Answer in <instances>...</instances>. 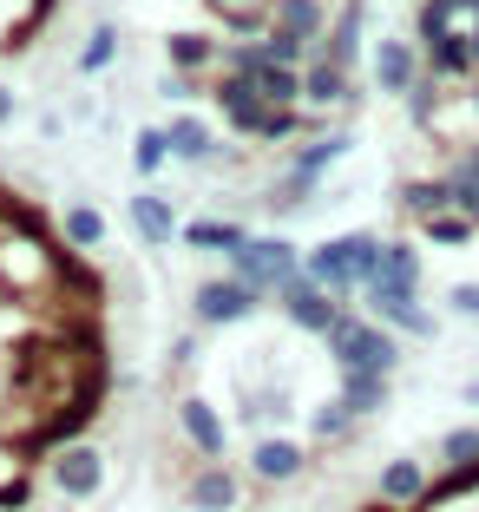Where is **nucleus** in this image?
Here are the masks:
<instances>
[{"label":"nucleus","instance_id":"72a5a7b5","mask_svg":"<svg viewBox=\"0 0 479 512\" xmlns=\"http://www.w3.org/2000/svg\"><path fill=\"white\" fill-rule=\"evenodd\" d=\"M434 460H440V467H473V460H479V421L447 427V434L434 440Z\"/></svg>","mask_w":479,"mask_h":512},{"label":"nucleus","instance_id":"6e6552de","mask_svg":"<svg viewBox=\"0 0 479 512\" xmlns=\"http://www.w3.org/2000/svg\"><path fill=\"white\" fill-rule=\"evenodd\" d=\"M165 138H171V165H191V171H210V165H237L243 151L224 145V132L204 119V112H171L165 119Z\"/></svg>","mask_w":479,"mask_h":512},{"label":"nucleus","instance_id":"a878e982","mask_svg":"<svg viewBox=\"0 0 479 512\" xmlns=\"http://www.w3.org/2000/svg\"><path fill=\"white\" fill-rule=\"evenodd\" d=\"M420 60H427V73H434L440 86H466V79H479V60H473V46H466V27L440 33L434 46H420Z\"/></svg>","mask_w":479,"mask_h":512},{"label":"nucleus","instance_id":"393cba45","mask_svg":"<svg viewBox=\"0 0 479 512\" xmlns=\"http://www.w3.org/2000/svg\"><path fill=\"white\" fill-rule=\"evenodd\" d=\"M394 211L407 217V224H427V217L453 211V178L440 171V178H401L394 184Z\"/></svg>","mask_w":479,"mask_h":512},{"label":"nucleus","instance_id":"a18cd8bd","mask_svg":"<svg viewBox=\"0 0 479 512\" xmlns=\"http://www.w3.org/2000/svg\"><path fill=\"white\" fill-rule=\"evenodd\" d=\"M466 20H479V0H473V7H466Z\"/></svg>","mask_w":479,"mask_h":512},{"label":"nucleus","instance_id":"ea45409f","mask_svg":"<svg viewBox=\"0 0 479 512\" xmlns=\"http://www.w3.org/2000/svg\"><path fill=\"white\" fill-rule=\"evenodd\" d=\"M66 125H73V119H66V112H53V106H46L40 119H33V132H40L46 145H60V138H66Z\"/></svg>","mask_w":479,"mask_h":512},{"label":"nucleus","instance_id":"9d476101","mask_svg":"<svg viewBox=\"0 0 479 512\" xmlns=\"http://www.w3.org/2000/svg\"><path fill=\"white\" fill-rule=\"evenodd\" d=\"M427 73V60H420L414 33H381L375 46H368V86L381 92V99H407V86Z\"/></svg>","mask_w":479,"mask_h":512},{"label":"nucleus","instance_id":"1a4fd4ad","mask_svg":"<svg viewBox=\"0 0 479 512\" xmlns=\"http://www.w3.org/2000/svg\"><path fill=\"white\" fill-rule=\"evenodd\" d=\"M302 106L309 112H322V119H335V112H361L368 106V92H361V79L348 73V66H335V60H322V53H315L309 66H302Z\"/></svg>","mask_w":479,"mask_h":512},{"label":"nucleus","instance_id":"20e7f679","mask_svg":"<svg viewBox=\"0 0 479 512\" xmlns=\"http://www.w3.org/2000/svg\"><path fill=\"white\" fill-rule=\"evenodd\" d=\"M263 289H250L243 276L217 270V276H197L191 283V322L197 329H237V322H256L263 316Z\"/></svg>","mask_w":479,"mask_h":512},{"label":"nucleus","instance_id":"2eb2a0df","mask_svg":"<svg viewBox=\"0 0 479 512\" xmlns=\"http://www.w3.org/2000/svg\"><path fill=\"white\" fill-rule=\"evenodd\" d=\"M361 316H375L381 329H394V335H414V342H434V335H440L434 309H427L420 296H388V289H361Z\"/></svg>","mask_w":479,"mask_h":512},{"label":"nucleus","instance_id":"e433bc0d","mask_svg":"<svg viewBox=\"0 0 479 512\" xmlns=\"http://www.w3.org/2000/svg\"><path fill=\"white\" fill-rule=\"evenodd\" d=\"M158 99H171V106H197V99H210V79H197V73H158Z\"/></svg>","mask_w":479,"mask_h":512},{"label":"nucleus","instance_id":"aec40b11","mask_svg":"<svg viewBox=\"0 0 479 512\" xmlns=\"http://www.w3.org/2000/svg\"><path fill=\"white\" fill-rule=\"evenodd\" d=\"M165 66H171V73L210 79L217 66H224V40H217V33H204V27H171L165 33Z\"/></svg>","mask_w":479,"mask_h":512},{"label":"nucleus","instance_id":"37998d69","mask_svg":"<svg viewBox=\"0 0 479 512\" xmlns=\"http://www.w3.org/2000/svg\"><path fill=\"white\" fill-rule=\"evenodd\" d=\"M466 46H473V60H479V20H466Z\"/></svg>","mask_w":479,"mask_h":512},{"label":"nucleus","instance_id":"39448f33","mask_svg":"<svg viewBox=\"0 0 479 512\" xmlns=\"http://www.w3.org/2000/svg\"><path fill=\"white\" fill-rule=\"evenodd\" d=\"M224 270H230V276H243L250 289H263V296H276V289H283L289 276L302 270V250L283 237V230H250V237H243V250L230 256Z\"/></svg>","mask_w":479,"mask_h":512},{"label":"nucleus","instance_id":"9b49d317","mask_svg":"<svg viewBox=\"0 0 479 512\" xmlns=\"http://www.w3.org/2000/svg\"><path fill=\"white\" fill-rule=\"evenodd\" d=\"M210 106H217V119H224V132L237 138V145H250L256 125H263V92L250 86L243 73H210Z\"/></svg>","mask_w":479,"mask_h":512},{"label":"nucleus","instance_id":"5701e85b","mask_svg":"<svg viewBox=\"0 0 479 512\" xmlns=\"http://www.w3.org/2000/svg\"><path fill=\"white\" fill-rule=\"evenodd\" d=\"M355 434H361V421L348 414L342 401H335V394H329V401H315V407H309V421H302V440H309L315 453H342V447H355Z\"/></svg>","mask_w":479,"mask_h":512},{"label":"nucleus","instance_id":"7c9ffc66","mask_svg":"<svg viewBox=\"0 0 479 512\" xmlns=\"http://www.w3.org/2000/svg\"><path fill=\"white\" fill-rule=\"evenodd\" d=\"M250 86L263 92V106H302V66H256Z\"/></svg>","mask_w":479,"mask_h":512},{"label":"nucleus","instance_id":"79ce46f5","mask_svg":"<svg viewBox=\"0 0 479 512\" xmlns=\"http://www.w3.org/2000/svg\"><path fill=\"white\" fill-rule=\"evenodd\" d=\"M460 401H466V407H479V375H473V381L460 388Z\"/></svg>","mask_w":479,"mask_h":512},{"label":"nucleus","instance_id":"f704fd0d","mask_svg":"<svg viewBox=\"0 0 479 512\" xmlns=\"http://www.w3.org/2000/svg\"><path fill=\"white\" fill-rule=\"evenodd\" d=\"M342 237H348V256H355L361 289H368V283H375V270H381V243H388V237H381V230H342Z\"/></svg>","mask_w":479,"mask_h":512},{"label":"nucleus","instance_id":"4c0bfd02","mask_svg":"<svg viewBox=\"0 0 479 512\" xmlns=\"http://www.w3.org/2000/svg\"><path fill=\"white\" fill-rule=\"evenodd\" d=\"M197 362H204V335H178L171 355H165V368H171V375H191Z\"/></svg>","mask_w":479,"mask_h":512},{"label":"nucleus","instance_id":"6ab92c4d","mask_svg":"<svg viewBox=\"0 0 479 512\" xmlns=\"http://www.w3.org/2000/svg\"><path fill=\"white\" fill-rule=\"evenodd\" d=\"M368 289H388V296H420L427 289V263H420V243L414 237H388L381 243V270Z\"/></svg>","mask_w":479,"mask_h":512},{"label":"nucleus","instance_id":"2f4dec72","mask_svg":"<svg viewBox=\"0 0 479 512\" xmlns=\"http://www.w3.org/2000/svg\"><path fill=\"white\" fill-rule=\"evenodd\" d=\"M453 27H466L460 0H420L414 7V46H434L440 33H453Z\"/></svg>","mask_w":479,"mask_h":512},{"label":"nucleus","instance_id":"412c9836","mask_svg":"<svg viewBox=\"0 0 479 512\" xmlns=\"http://www.w3.org/2000/svg\"><path fill=\"white\" fill-rule=\"evenodd\" d=\"M335 401L355 414V421H375L394 407V375H368V368H342L335 375Z\"/></svg>","mask_w":479,"mask_h":512},{"label":"nucleus","instance_id":"f03ea898","mask_svg":"<svg viewBox=\"0 0 479 512\" xmlns=\"http://www.w3.org/2000/svg\"><path fill=\"white\" fill-rule=\"evenodd\" d=\"M315 467V447L302 434H289V427H263V434L243 440V480L263 486V493H283V486L309 480Z\"/></svg>","mask_w":479,"mask_h":512},{"label":"nucleus","instance_id":"58836bf2","mask_svg":"<svg viewBox=\"0 0 479 512\" xmlns=\"http://www.w3.org/2000/svg\"><path fill=\"white\" fill-rule=\"evenodd\" d=\"M447 309H453V316H479V283H453Z\"/></svg>","mask_w":479,"mask_h":512},{"label":"nucleus","instance_id":"c9c22d12","mask_svg":"<svg viewBox=\"0 0 479 512\" xmlns=\"http://www.w3.org/2000/svg\"><path fill=\"white\" fill-rule=\"evenodd\" d=\"M263 53H270L276 66H309L315 60V46L302 40V33H289V27H270V33H263Z\"/></svg>","mask_w":479,"mask_h":512},{"label":"nucleus","instance_id":"c85d7f7f","mask_svg":"<svg viewBox=\"0 0 479 512\" xmlns=\"http://www.w3.org/2000/svg\"><path fill=\"white\" fill-rule=\"evenodd\" d=\"M132 171L145 184L171 171V138H165V125H138V132H132Z\"/></svg>","mask_w":479,"mask_h":512},{"label":"nucleus","instance_id":"f8f14e48","mask_svg":"<svg viewBox=\"0 0 479 512\" xmlns=\"http://www.w3.org/2000/svg\"><path fill=\"white\" fill-rule=\"evenodd\" d=\"M184 506L191 512H237L243 506V473L230 460H197L184 473Z\"/></svg>","mask_w":479,"mask_h":512},{"label":"nucleus","instance_id":"473e14b6","mask_svg":"<svg viewBox=\"0 0 479 512\" xmlns=\"http://www.w3.org/2000/svg\"><path fill=\"white\" fill-rule=\"evenodd\" d=\"M414 230H420V243H434V250H466V243L479 237V224L460 217V211H440V217H427V224H414Z\"/></svg>","mask_w":479,"mask_h":512},{"label":"nucleus","instance_id":"0eeeda50","mask_svg":"<svg viewBox=\"0 0 479 512\" xmlns=\"http://www.w3.org/2000/svg\"><path fill=\"white\" fill-rule=\"evenodd\" d=\"M276 309H283V322H289V329H302V335H315V342H322V335H329L335 329V322H342V316H355V302H342V296H329V289H315L309 283V276H289V283L283 289H276Z\"/></svg>","mask_w":479,"mask_h":512},{"label":"nucleus","instance_id":"a19ab883","mask_svg":"<svg viewBox=\"0 0 479 512\" xmlns=\"http://www.w3.org/2000/svg\"><path fill=\"white\" fill-rule=\"evenodd\" d=\"M7 125H20V92L0 79V132H7Z\"/></svg>","mask_w":479,"mask_h":512},{"label":"nucleus","instance_id":"cd10ccee","mask_svg":"<svg viewBox=\"0 0 479 512\" xmlns=\"http://www.w3.org/2000/svg\"><path fill=\"white\" fill-rule=\"evenodd\" d=\"M60 243L79 250V256L105 250V211H99V204H66V211H60Z\"/></svg>","mask_w":479,"mask_h":512},{"label":"nucleus","instance_id":"c756f323","mask_svg":"<svg viewBox=\"0 0 479 512\" xmlns=\"http://www.w3.org/2000/svg\"><path fill=\"white\" fill-rule=\"evenodd\" d=\"M447 92H453V86H440L434 73H420L414 86H407L401 106H407V119H414V132H434V125H440V106H447Z\"/></svg>","mask_w":479,"mask_h":512},{"label":"nucleus","instance_id":"f3484780","mask_svg":"<svg viewBox=\"0 0 479 512\" xmlns=\"http://www.w3.org/2000/svg\"><path fill=\"white\" fill-rule=\"evenodd\" d=\"M243 237H250V224L243 217H224V211H197V217H184V230H178V243L191 256H237L243 250Z\"/></svg>","mask_w":479,"mask_h":512},{"label":"nucleus","instance_id":"dca6fc26","mask_svg":"<svg viewBox=\"0 0 479 512\" xmlns=\"http://www.w3.org/2000/svg\"><path fill=\"white\" fill-rule=\"evenodd\" d=\"M368 7H375V0H342V7H335V20H329V33H322V46H315V53L355 73V66L368 60Z\"/></svg>","mask_w":479,"mask_h":512},{"label":"nucleus","instance_id":"b1692460","mask_svg":"<svg viewBox=\"0 0 479 512\" xmlns=\"http://www.w3.org/2000/svg\"><path fill=\"white\" fill-rule=\"evenodd\" d=\"M119 46H125L119 20H112V14H99V20L86 27V40L73 46V73H79V79H105L112 66H119Z\"/></svg>","mask_w":479,"mask_h":512},{"label":"nucleus","instance_id":"7ed1b4c3","mask_svg":"<svg viewBox=\"0 0 479 512\" xmlns=\"http://www.w3.org/2000/svg\"><path fill=\"white\" fill-rule=\"evenodd\" d=\"M322 348H329V362H335V375L342 368H368V375H401V335L394 329H381L375 316H342L329 335H322Z\"/></svg>","mask_w":479,"mask_h":512},{"label":"nucleus","instance_id":"c03bdc74","mask_svg":"<svg viewBox=\"0 0 479 512\" xmlns=\"http://www.w3.org/2000/svg\"><path fill=\"white\" fill-rule=\"evenodd\" d=\"M361 512H401V506H388V499H368V506H361Z\"/></svg>","mask_w":479,"mask_h":512},{"label":"nucleus","instance_id":"4468645a","mask_svg":"<svg viewBox=\"0 0 479 512\" xmlns=\"http://www.w3.org/2000/svg\"><path fill=\"white\" fill-rule=\"evenodd\" d=\"M302 276H309L315 289H329V296L355 302L361 296V276H355V256H348V237H322L302 250Z\"/></svg>","mask_w":479,"mask_h":512},{"label":"nucleus","instance_id":"f257e3e1","mask_svg":"<svg viewBox=\"0 0 479 512\" xmlns=\"http://www.w3.org/2000/svg\"><path fill=\"white\" fill-rule=\"evenodd\" d=\"M40 480L53 499H66V506H86V499L105 493V480H112V460H105V447L92 434H73L60 440V447L40 460Z\"/></svg>","mask_w":479,"mask_h":512},{"label":"nucleus","instance_id":"a211bd4d","mask_svg":"<svg viewBox=\"0 0 479 512\" xmlns=\"http://www.w3.org/2000/svg\"><path fill=\"white\" fill-rule=\"evenodd\" d=\"M427 460L420 453H394V460H381V473H375V499H388V506H401V512H420V499H427Z\"/></svg>","mask_w":479,"mask_h":512},{"label":"nucleus","instance_id":"4be33fe9","mask_svg":"<svg viewBox=\"0 0 479 512\" xmlns=\"http://www.w3.org/2000/svg\"><path fill=\"white\" fill-rule=\"evenodd\" d=\"M348 151H355V132H348V125H329V132H315V138H302V145H289V171H302V178L322 184L348 158Z\"/></svg>","mask_w":479,"mask_h":512},{"label":"nucleus","instance_id":"bb28decb","mask_svg":"<svg viewBox=\"0 0 479 512\" xmlns=\"http://www.w3.org/2000/svg\"><path fill=\"white\" fill-rule=\"evenodd\" d=\"M329 20H335V0H270V27H289V33H302L309 46H322Z\"/></svg>","mask_w":479,"mask_h":512},{"label":"nucleus","instance_id":"ddd939ff","mask_svg":"<svg viewBox=\"0 0 479 512\" xmlns=\"http://www.w3.org/2000/svg\"><path fill=\"white\" fill-rule=\"evenodd\" d=\"M125 224H132V237L145 243V250H171V243H178V230H184V217H178V204H171L165 191L138 184L132 204H125Z\"/></svg>","mask_w":479,"mask_h":512},{"label":"nucleus","instance_id":"423d86ee","mask_svg":"<svg viewBox=\"0 0 479 512\" xmlns=\"http://www.w3.org/2000/svg\"><path fill=\"white\" fill-rule=\"evenodd\" d=\"M171 421H178V440H184V453L191 460H230V421H224V407L210 401V394H197V388H184L178 401H171Z\"/></svg>","mask_w":479,"mask_h":512}]
</instances>
